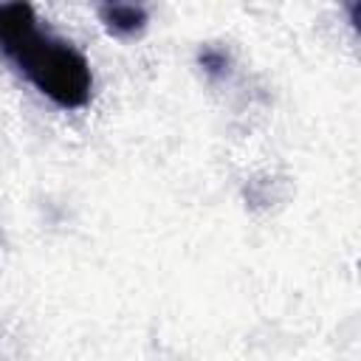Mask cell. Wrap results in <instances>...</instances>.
<instances>
[{
	"label": "cell",
	"mask_w": 361,
	"mask_h": 361,
	"mask_svg": "<svg viewBox=\"0 0 361 361\" xmlns=\"http://www.w3.org/2000/svg\"><path fill=\"white\" fill-rule=\"evenodd\" d=\"M3 54L14 59V65L28 76V82L54 104L76 110L90 102L93 71L85 54H79L71 42L48 31L42 34L37 23L25 28L14 42H8Z\"/></svg>",
	"instance_id": "cell-1"
},
{
	"label": "cell",
	"mask_w": 361,
	"mask_h": 361,
	"mask_svg": "<svg viewBox=\"0 0 361 361\" xmlns=\"http://www.w3.org/2000/svg\"><path fill=\"white\" fill-rule=\"evenodd\" d=\"M99 20L113 37H135L147 25V8L133 3H104L99 6Z\"/></svg>",
	"instance_id": "cell-2"
},
{
	"label": "cell",
	"mask_w": 361,
	"mask_h": 361,
	"mask_svg": "<svg viewBox=\"0 0 361 361\" xmlns=\"http://www.w3.org/2000/svg\"><path fill=\"white\" fill-rule=\"evenodd\" d=\"M200 65L209 71V73H214V76H220V73H226V65H228V56L220 51V48H203L200 51Z\"/></svg>",
	"instance_id": "cell-3"
}]
</instances>
